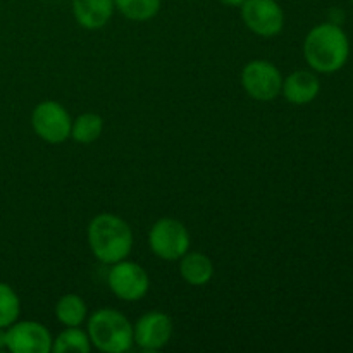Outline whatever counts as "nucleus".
<instances>
[{"label":"nucleus","mask_w":353,"mask_h":353,"mask_svg":"<svg viewBox=\"0 0 353 353\" xmlns=\"http://www.w3.org/2000/svg\"><path fill=\"white\" fill-rule=\"evenodd\" d=\"M303 55L310 68L317 72H336L347 64L350 43L345 31L334 23L312 28L305 37Z\"/></svg>","instance_id":"f257e3e1"},{"label":"nucleus","mask_w":353,"mask_h":353,"mask_svg":"<svg viewBox=\"0 0 353 353\" xmlns=\"http://www.w3.org/2000/svg\"><path fill=\"white\" fill-rule=\"evenodd\" d=\"M88 245L103 264L124 261L133 250V233L126 221L114 214H99L88 226Z\"/></svg>","instance_id":"f03ea898"},{"label":"nucleus","mask_w":353,"mask_h":353,"mask_svg":"<svg viewBox=\"0 0 353 353\" xmlns=\"http://www.w3.org/2000/svg\"><path fill=\"white\" fill-rule=\"evenodd\" d=\"M88 336L93 347L103 353L128 352L134 343L130 321L116 309H100L88 321Z\"/></svg>","instance_id":"7ed1b4c3"},{"label":"nucleus","mask_w":353,"mask_h":353,"mask_svg":"<svg viewBox=\"0 0 353 353\" xmlns=\"http://www.w3.org/2000/svg\"><path fill=\"white\" fill-rule=\"evenodd\" d=\"M148 245L162 261H179L190 250V233L183 223L164 217L152 226Z\"/></svg>","instance_id":"20e7f679"},{"label":"nucleus","mask_w":353,"mask_h":353,"mask_svg":"<svg viewBox=\"0 0 353 353\" xmlns=\"http://www.w3.org/2000/svg\"><path fill=\"white\" fill-rule=\"evenodd\" d=\"M31 126L47 143H62L71 137L72 121L61 103L55 100H45L33 109Z\"/></svg>","instance_id":"39448f33"},{"label":"nucleus","mask_w":353,"mask_h":353,"mask_svg":"<svg viewBox=\"0 0 353 353\" xmlns=\"http://www.w3.org/2000/svg\"><path fill=\"white\" fill-rule=\"evenodd\" d=\"M110 292L124 302H137L148 293L150 278L140 264L131 261H119L112 264L107 274Z\"/></svg>","instance_id":"423d86ee"},{"label":"nucleus","mask_w":353,"mask_h":353,"mask_svg":"<svg viewBox=\"0 0 353 353\" xmlns=\"http://www.w3.org/2000/svg\"><path fill=\"white\" fill-rule=\"evenodd\" d=\"M241 85L252 99L269 102L281 93L283 76L272 62L252 61L241 72Z\"/></svg>","instance_id":"0eeeda50"},{"label":"nucleus","mask_w":353,"mask_h":353,"mask_svg":"<svg viewBox=\"0 0 353 353\" xmlns=\"http://www.w3.org/2000/svg\"><path fill=\"white\" fill-rule=\"evenodd\" d=\"M241 19L248 30L264 38L276 37L285 26V12L276 0H245Z\"/></svg>","instance_id":"6e6552de"},{"label":"nucleus","mask_w":353,"mask_h":353,"mask_svg":"<svg viewBox=\"0 0 353 353\" xmlns=\"http://www.w3.org/2000/svg\"><path fill=\"white\" fill-rule=\"evenodd\" d=\"M7 350L12 353H48L52 350V336L43 324L16 321L7 327Z\"/></svg>","instance_id":"1a4fd4ad"},{"label":"nucleus","mask_w":353,"mask_h":353,"mask_svg":"<svg viewBox=\"0 0 353 353\" xmlns=\"http://www.w3.org/2000/svg\"><path fill=\"white\" fill-rule=\"evenodd\" d=\"M134 331V343L147 352L164 348L172 336V321L161 310H152L138 319Z\"/></svg>","instance_id":"9d476101"},{"label":"nucleus","mask_w":353,"mask_h":353,"mask_svg":"<svg viewBox=\"0 0 353 353\" xmlns=\"http://www.w3.org/2000/svg\"><path fill=\"white\" fill-rule=\"evenodd\" d=\"M321 92V83L317 76L310 71H295L283 79L281 93L290 103L305 105L310 103Z\"/></svg>","instance_id":"9b49d317"},{"label":"nucleus","mask_w":353,"mask_h":353,"mask_svg":"<svg viewBox=\"0 0 353 353\" xmlns=\"http://www.w3.org/2000/svg\"><path fill=\"white\" fill-rule=\"evenodd\" d=\"M114 0H72V14L79 26L100 30L114 14Z\"/></svg>","instance_id":"f8f14e48"},{"label":"nucleus","mask_w":353,"mask_h":353,"mask_svg":"<svg viewBox=\"0 0 353 353\" xmlns=\"http://www.w3.org/2000/svg\"><path fill=\"white\" fill-rule=\"evenodd\" d=\"M179 272L183 279L192 286H203L212 279L214 265L212 261L202 252H186L179 259Z\"/></svg>","instance_id":"ddd939ff"},{"label":"nucleus","mask_w":353,"mask_h":353,"mask_svg":"<svg viewBox=\"0 0 353 353\" xmlns=\"http://www.w3.org/2000/svg\"><path fill=\"white\" fill-rule=\"evenodd\" d=\"M86 312L88 310H86L85 300L74 293L61 296L55 305V316H57L59 323L68 327L79 326L86 319Z\"/></svg>","instance_id":"4468645a"},{"label":"nucleus","mask_w":353,"mask_h":353,"mask_svg":"<svg viewBox=\"0 0 353 353\" xmlns=\"http://www.w3.org/2000/svg\"><path fill=\"white\" fill-rule=\"evenodd\" d=\"M52 350L55 353H88L92 350V341L88 333L79 330V326H71L55 338Z\"/></svg>","instance_id":"2eb2a0df"},{"label":"nucleus","mask_w":353,"mask_h":353,"mask_svg":"<svg viewBox=\"0 0 353 353\" xmlns=\"http://www.w3.org/2000/svg\"><path fill=\"white\" fill-rule=\"evenodd\" d=\"M102 117L95 112H85L72 123L71 137L78 143H93L95 140H99V137L102 134Z\"/></svg>","instance_id":"dca6fc26"},{"label":"nucleus","mask_w":353,"mask_h":353,"mask_svg":"<svg viewBox=\"0 0 353 353\" xmlns=\"http://www.w3.org/2000/svg\"><path fill=\"white\" fill-rule=\"evenodd\" d=\"M114 6L131 21H148L157 16L161 0H114Z\"/></svg>","instance_id":"f3484780"},{"label":"nucleus","mask_w":353,"mask_h":353,"mask_svg":"<svg viewBox=\"0 0 353 353\" xmlns=\"http://www.w3.org/2000/svg\"><path fill=\"white\" fill-rule=\"evenodd\" d=\"M21 302L17 293L6 283H0V327H9L19 317Z\"/></svg>","instance_id":"a211bd4d"},{"label":"nucleus","mask_w":353,"mask_h":353,"mask_svg":"<svg viewBox=\"0 0 353 353\" xmlns=\"http://www.w3.org/2000/svg\"><path fill=\"white\" fill-rule=\"evenodd\" d=\"M7 348V327H0V350Z\"/></svg>","instance_id":"6ab92c4d"},{"label":"nucleus","mask_w":353,"mask_h":353,"mask_svg":"<svg viewBox=\"0 0 353 353\" xmlns=\"http://www.w3.org/2000/svg\"><path fill=\"white\" fill-rule=\"evenodd\" d=\"M221 3H224V6H230V7H241L243 6L245 0H219Z\"/></svg>","instance_id":"aec40b11"},{"label":"nucleus","mask_w":353,"mask_h":353,"mask_svg":"<svg viewBox=\"0 0 353 353\" xmlns=\"http://www.w3.org/2000/svg\"><path fill=\"white\" fill-rule=\"evenodd\" d=\"M352 3H353V0H352Z\"/></svg>","instance_id":"412c9836"}]
</instances>
